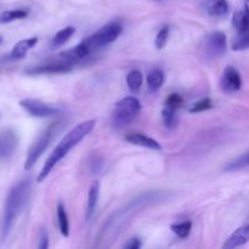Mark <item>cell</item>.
<instances>
[{
  "label": "cell",
  "instance_id": "obj_1",
  "mask_svg": "<svg viewBox=\"0 0 249 249\" xmlns=\"http://www.w3.org/2000/svg\"><path fill=\"white\" fill-rule=\"evenodd\" d=\"M95 124H96V122H95L94 119H91V121L82 122V123L78 124L77 126L71 129V130L63 136L62 140L57 143V146L53 148V153L49 156L45 164H44L43 169H41L38 178H36V181L43 182L44 180L48 178V175L50 174L51 170L53 169V167H55V165L57 164V163L60 162V160H62L73 147H75L85 136H88L91 133L92 129L95 128Z\"/></svg>",
  "mask_w": 249,
  "mask_h": 249
},
{
  "label": "cell",
  "instance_id": "obj_2",
  "mask_svg": "<svg viewBox=\"0 0 249 249\" xmlns=\"http://www.w3.org/2000/svg\"><path fill=\"white\" fill-rule=\"evenodd\" d=\"M32 182L29 179H23L10 189L4 206L1 223V241H5L11 232L17 218L26 207L31 196Z\"/></svg>",
  "mask_w": 249,
  "mask_h": 249
},
{
  "label": "cell",
  "instance_id": "obj_3",
  "mask_svg": "<svg viewBox=\"0 0 249 249\" xmlns=\"http://www.w3.org/2000/svg\"><path fill=\"white\" fill-rule=\"evenodd\" d=\"M141 111V104L135 96H126L118 101L114 107L112 122L117 128H122L133 122Z\"/></svg>",
  "mask_w": 249,
  "mask_h": 249
},
{
  "label": "cell",
  "instance_id": "obj_4",
  "mask_svg": "<svg viewBox=\"0 0 249 249\" xmlns=\"http://www.w3.org/2000/svg\"><path fill=\"white\" fill-rule=\"evenodd\" d=\"M122 32H123V26L119 22H109V23L105 24L102 28H100L96 33L91 34L89 38L84 39V41L92 53V51L99 50V49L117 40Z\"/></svg>",
  "mask_w": 249,
  "mask_h": 249
},
{
  "label": "cell",
  "instance_id": "obj_5",
  "mask_svg": "<svg viewBox=\"0 0 249 249\" xmlns=\"http://www.w3.org/2000/svg\"><path fill=\"white\" fill-rule=\"evenodd\" d=\"M56 129H57V124H51V125L49 126V128H46L45 130L38 136V139L34 141L33 145L29 148L28 153H27L26 162H24V169H32V168L34 167V164L38 162L40 156L45 152L48 146L50 145L51 140H53V135H55L56 133Z\"/></svg>",
  "mask_w": 249,
  "mask_h": 249
},
{
  "label": "cell",
  "instance_id": "obj_6",
  "mask_svg": "<svg viewBox=\"0 0 249 249\" xmlns=\"http://www.w3.org/2000/svg\"><path fill=\"white\" fill-rule=\"evenodd\" d=\"M19 106L32 117L36 118H49V117L57 116L60 109L51 105L45 104L40 100L36 99H24L19 101Z\"/></svg>",
  "mask_w": 249,
  "mask_h": 249
},
{
  "label": "cell",
  "instance_id": "obj_7",
  "mask_svg": "<svg viewBox=\"0 0 249 249\" xmlns=\"http://www.w3.org/2000/svg\"><path fill=\"white\" fill-rule=\"evenodd\" d=\"M204 53L211 58L225 55L228 49V39L223 32H213L206 38L203 44Z\"/></svg>",
  "mask_w": 249,
  "mask_h": 249
},
{
  "label": "cell",
  "instance_id": "obj_8",
  "mask_svg": "<svg viewBox=\"0 0 249 249\" xmlns=\"http://www.w3.org/2000/svg\"><path fill=\"white\" fill-rule=\"evenodd\" d=\"M18 146L16 131L6 128L0 130V160H9L15 155Z\"/></svg>",
  "mask_w": 249,
  "mask_h": 249
},
{
  "label": "cell",
  "instance_id": "obj_9",
  "mask_svg": "<svg viewBox=\"0 0 249 249\" xmlns=\"http://www.w3.org/2000/svg\"><path fill=\"white\" fill-rule=\"evenodd\" d=\"M73 65L68 63L66 61H62L58 58L55 62L43 63V65L34 66V67L28 68L26 71L28 74H55V73H66L72 70Z\"/></svg>",
  "mask_w": 249,
  "mask_h": 249
},
{
  "label": "cell",
  "instance_id": "obj_10",
  "mask_svg": "<svg viewBox=\"0 0 249 249\" xmlns=\"http://www.w3.org/2000/svg\"><path fill=\"white\" fill-rule=\"evenodd\" d=\"M220 88L225 92H236L242 88V78L240 72L232 66H229L224 70L220 79Z\"/></svg>",
  "mask_w": 249,
  "mask_h": 249
},
{
  "label": "cell",
  "instance_id": "obj_11",
  "mask_svg": "<svg viewBox=\"0 0 249 249\" xmlns=\"http://www.w3.org/2000/svg\"><path fill=\"white\" fill-rule=\"evenodd\" d=\"M249 242V224L238 228L224 243V249H235Z\"/></svg>",
  "mask_w": 249,
  "mask_h": 249
},
{
  "label": "cell",
  "instance_id": "obj_12",
  "mask_svg": "<svg viewBox=\"0 0 249 249\" xmlns=\"http://www.w3.org/2000/svg\"><path fill=\"white\" fill-rule=\"evenodd\" d=\"M125 140L128 141L129 143L131 145H136L140 146V147H145V148H150V150H155L158 151L160 150V145L158 141H156L155 139L150 138V136H146L143 134L140 133H131L128 134L125 136Z\"/></svg>",
  "mask_w": 249,
  "mask_h": 249
},
{
  "label": "cell",
  "instance_id": "obj_13",
  "mask_svg": "<svg viewBox=\"0 0 249 249\" xmlns=\"http://www.w3.org/2000/svg\"><path fill=\"white\" fill-rule=\"evenodd\" d=\"M38 43V38L33 36V38L23 39V40H19L18 43L15 44V46L12 48L11 53H9L10 60H21L24 56L27 55L31 49H33L34 46Z\"/></svg>",
  "mask_w": 249,
  "mask_h": 249
},
{
  "label": "cell",
  "instance_id": "obj_14",
  "mask_svg": "<svg viewBox=\"0 0 249 249\" xmlns=\"http://www.w3.org/2000/svg\"><path fill=\"white\" fill-rule=\"evenodd\" d=\"M232 23L236 31L238 32V34L246 33V32L249 31V6L247 4L245 5V7L241 11L236 12L233 15Z\"/></svg>",
  "mask_w": 249,
  "mask_h": 249
},
{
  "label": "cell",
  "instance_id": "obj_15",
  "mask_svg": "<svg viewBox=\"0 0 249 249\" xmlns=\"http://www.w3.org/2000/svg\"><path fill=\"white\" fill-rule=\"evenodd\" d=\"M206 9L209 15L224 17L229 14V4L226 0H207Z\"/></svg>",
  "mask_w": 249,
  "mask_h": 249
},
{
  "label": "cell",
  "instance_id": "obj_16",
  "mask_svg": "<svg viewBox=\"0 0 249 249\" xmlns=\"http://www.w3.org/2000/svg\"><path fill=\"white\" fill-rule=\"evenodd\" d=\"M100 195V184L99 182H94L92 186L90 187L89 196H88V204H87V220L89 221L94 215L95 211H96L97 201H99Z\"/></svg>",
  "mask_w": 249,
  "mask_h": 249
},
{
  "label": "cell",
  "instance_id": "obj_17",
  "mask_svg": "<svg viewBox=\"0 0 249 249\" xmlns=\"http://www.w3.org/2000/svg\"><path fill=\"white\" fill-rule=\"evenodd\" d=\"M164 83V72L162 70H156L151 71L147 75V87L151 91H157L158 89H160V87Z\"/></svg>",
  "mask_w": 249,
  "mask_h": 249
},
{
  "label": "cell",
  "instance_id": "obj_18",
  "mask_svg": "<svg viewBox=\"0 0 249 249\" xmlns=\"http://www.w3.org/2000/svg\"><path fill=\"white\" fill-rule=\"evenodd\" d=\"M56 211H57L58 229H60L62 236L68 237L70 236V221H68V215L65 209V206L62 203H58Z\"/></svg>",
  "mask_w": 249,
  "mask_h": 249
},
{
  "label": "cell",
  "instance_id": "obj_19",
  "mask_svg": "<svg viewBox=\"0 0 249 249\" xmlns=\"http://www.w3.org/2000/svg\"><path fill=\"white\" fill-rule=\"evenodd\" d=\"M28 16V11L24 9H15L7 10L0 14V23H10V22L17 21V19H23Z\"/></svg>",
  "mask_w": 249,
  "mask_h": 249
},
{
  "label": "cell",
  "instance_id": "obj_20",
  "mask_svg": "<svg viewBox=\"0 0 249 249\" xmlns=\"http://www.w3.org/2000/svg\"><path fill=\"white\" fill-rule=\"evenodd\" d=\"M74 32H75V28L72 26H68L66 27V28L61 29V31H58L57 33L53 36V40H51V45H53V48H57V46L63 45V44H66L71 38H72Z\"/></svg>",
  "mask_w": 249,
  "mask_h": 249
},
{
  "label": "cell",
  "instance_id": "obj_21",
  "mask_svg": "<svg viewBox=\"0 0 249 249\" xmlns=\"http://www.w3.org/2000/svg\"><path fill=\"white\" fill-rule=\"evenodd\" d=\"M142 73L138 70L131 71V72L126 75V84H128V88L130 89L131 92H138L139 90L141 89V87H142Z\"/></svg>",
  "mask_w": 249,
  "mask_h": 249
},
{
  "label": "cell",
  "instance_id": "obj_22",
  "mask_svg": "<svg viewBox=\"0 0 249 249\" xmlns=\"http://www.w3.org/2000/svg\"><path fill=\"white\" fill-rule=\"evenodd\" d=\"M245 168H249V151L246 152L245 155L237 157L236 160L229 162L224 169L226 172H236V170L245 169Z\"/></svg>",
  "mask_w": 249,
  "mask_h": 249
},
{
  "label": "cell",
  "instance_id": "obj_23",
  "mask_svg": "<svg viewBox=\"0 0 249 249\" xmlns=\"http://www.w3.org/2000/svg\"><path fill=\"white\" fill-rule=\"evenodd\" d=\"M170 229L179 238H186L191 232L192 223L191 221H182V223L173 224Z\"/></svg>",
  "mask_w": 249,
  "mask_h": 249
},
{
  "label": "cell",
  "instance_id": "obj_24",
  "mask_svg": "<svg viewBox=\"0 0 249 249\" xmlns=\"http://www.w3.org/2000/svg\"><path fill=\"white\" fill-rule=\"evenodd\" d=\"M249 49V31L240 33L232 41V50L242 51Z\"/></svg>",
  "mask_w": 249,
  "mask_h": 249
},
{
  "label": "cell",
  "instance_id": "obj_25",
  "mask_svg": "<svg viewBox=\"0 0 249 249\" xmlns=\"http://www.w3.org/2000/svg\"><path fill=\"white\" fill-rule=\"evenodd\" d=\"M175 111L177 109L173 108V107L167 106L165 105L164 108L162 111V118H163V123L167 128H173L175 125V122H177V116H175Z\"/></svg>",
  "mask_w": 249,
  "mask_h": 249
},
{
  "label": "cell",
  "instance_id": "obj_26",
  "mask_svg": "<svg viewBox=\"0 0 249 249\" xmlns=\"http://www.w3.org/2000/svg\"><path fill=\"white\" fill-rule=\"evenodd\" d=\"M168 38H169V27L164 26L160 29V32L157 33L155 39V45L157 49H163L167 44Z\"/></svg>",
  "mask_w": 249,
  "mask_h": 249
},
{
  "label": "cell",
  "instance_id": "obj_27",
  "mask_svg": "<svg viewBox=\"0 0 249 249\" xmlns=\"http://www.w3.org/2000/svg\"><path fill=\"white\" fill-rule=\"evenodd\" d=\"M212 107H213V101L209 97H204V99L199 100L196 104H194V106L190 108V112H192V113H198V112L208 111Z\"/></svg>",
  "mask_w": 249,
  "mask_h": 249
},
{
  "label": "cell",
  "instance_id": "obj_28",
  "mask_svg": "<svg viewBox=\"0 0 249 249\" xmlns=\"http://www.w3.org/2000/svg\"><path fill=\"white\" fill-rule=\"evenodd\" d=\"M165 105L178 109L184 105V97L180 94H170L169 96L167 97V100H165Z\"/></svg>",
  "mask_w": 249,
  "mask_h": 249
},
{
  "label": "cell",
  "instance_id": "obj_29",
  "mask_svg": "<svg viewBox=\"0 0 249 249\" xmlns=\"http://www.w3.org/2000/svg\"><path fill=\"white\" fill-rule=\"evenodd\" d=\"M49 247V235L45 230L40 231V235H39V243L38 248L40 249H46Z\"/></svg>",
  "mask_w": 249,
  "mask_h": 249
},
{
  "label": "cell",
  "instance_id": "obj_30",
  "mask_svg": "<svg viewBox=\"0 0 249 249\" xmlns=\"http://www.w3.org/2000/svg\"><path fill=\"white\" fill-rule=\"evenodd\" d=\"M124 247L128 249H139L141 248V242L140 240H138V238H133V240H130V242L126 243Z\"/></svg>",
  "mask_w": 249,
  "mask_h": 249
},
{
  "label": "cell",
  "instance_id": "obj_31",
  "mask_svg": "<svg viewBox=\"0 0 249 249\" xmlns=\"http://www.w3.org/2000/svg\"><path fill=\"white\" fill-rule=\"evenodd\" d=\"M2 41H4V39H2V36H0V45H1V44H2Z\"/></svg>",
  "mask_w": 249,
  "mask_h": 249
},
{
  "label": "cell",
  "instance_id": "obj_32",
  "mask_svg": "<svg viewBox=\"0 0 249 249\" xmlns=\"http://www.w3.org/2000/svg\"><path fill=\"white\" fill-rule=\"evenodd\" d=\"M247 1H249V0H247Z\"/></svg>",
  "mask_w": 249,
  "mask_h": 249
}]
</instances>
